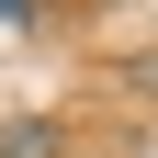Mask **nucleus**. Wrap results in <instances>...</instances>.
I'll use <instances>...</instances> for the list:
<instances>
[{
	"instance_id": "nucleus-1",
	"label": "nucleus",
	"mask_w": 158,
	"mask_h": 158,
	"mask_svg": "<svg viewBox=\"0 0 158 158\" xmlns=\"http://www.w3.org/2000/svg\"><path fill=\"white\" fill-rule=\"evenodd\" d=\"M0 158H56V124L45 113H11V124H0Z\"/></svg>"
},
{
	"instance_id": "nucleus-2",
	"label": "nucleus",
	"mask_w": 158,
	"mask_h": 158,
	"mask_svg": "<svg viewBox=\"0 0 158 158\" xmlns=\"http://www.w3.org/2000/svg\"><path fill=\"white\" fill-rule=\"evenodd\" d=\"M0 23H34V0H0Z\"/></svg>"
}]
</instances>
